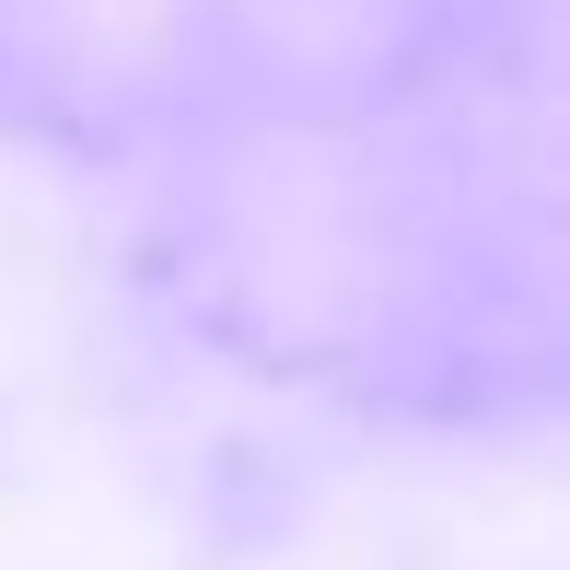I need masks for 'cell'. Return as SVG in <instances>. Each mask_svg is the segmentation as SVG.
<instances>
[]
</instances>
